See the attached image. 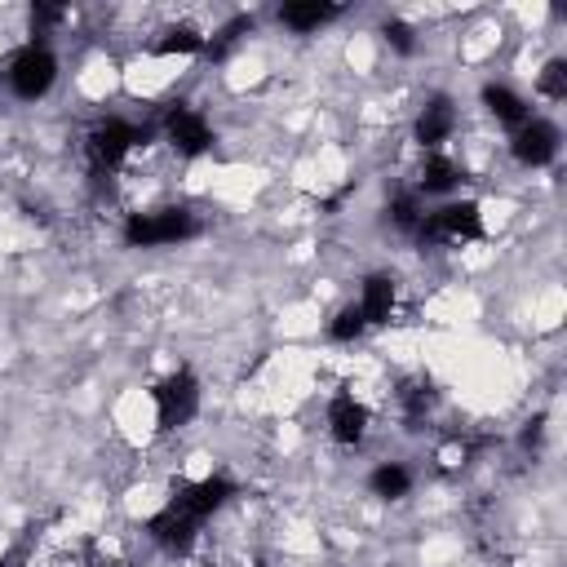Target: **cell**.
I'll return each mask as SVG.
<instances>
[{
  "instance_id": "obj_3",
  "label": "cell",
  "mask_w": 567,
  "mask_h": 567,
  "mask_svg": "<svg viewBox=\"0 0 567 567\" xmlns=\"http://www.w3.org/2000/svg\"><path fill=\"white\" fill-rule=\"evenodd\" d=\"M146 137H151V128H142V124H133V120H124V115H102V120H93L89 133H84V159H89L93 177L120 173L124 159H128L137 146H146Z\"/></svg>"
},
{
  "instance_id": "obj_17",
  "label": "cell",
  "mask_w": 567,
  "mask_h": 567,
  "mask_svg": "<svg viewBox=\"0 0 567 567\" xmlns=\"http://www.w3.org/2000/svg\"><path fill=\"white\" fill-rule=\"evenodd\" d=\"M368 492L381 496V501H403L412 492V470L403 461H381L372 474H368Z\"/></svg>"
},
{
  "instance_id": "obj_1",
  "label": "cell",
  "mask_w": 567,
  "mask_h": 567,
  "mask_svg": "<svg viewBox=\"0 0 567 567\" xmlns=\"http://www.w3.org/2000/svg\"><path fill=\"white\" fill-rule=\"evenodd\" d=\"M244 487L230 478V474H204V478H182L168 501L146 518V536L168 554V558H186L195 554L199 536H204V523L213 514H221Z\"/></svg>"
},
{
  "instance_id": "obj_9",
  "label": "cell",
  "mask_w": 567,
  "mask_h": 567,
  "mask_svg": "<svg viewBox=\"0 0 567 567\" xmlns=\"http://www.w3.org/2000/svg\"><path fill=\"white\" fill-rule=\"evenodd\" d=\"M368 425H372V412L354 390H337L328 399V434H332V443L359 447L368 439Z\"/></svg>"
},
{
  "instance_id": "obj_18",
  "label": "cell",
  "mask_w": 567,
  "mask_h": 567,
  "mask_svg": "<svg viewBox=\"0 0 567 567\" xmlns=\"http://www.w3.org/2000/svg\"><path fill=\"white\" fill-rule=\"evenodd\" d=\"M421 217H425V208H421V195H416V190H399V195L385 204V221H390L399 235H408V239H416Z\"/></svg>"
},
{
  "instance_id": "obj_11",
  "label": "cell",
  "mask_w": 567,
  "mask_h": 567,
  "mask_svg": "<svg viewBox=\"0 0 567 567\" xmlns=\"http://www.w3.org/2000/svg\"><path fill=\"white\" fill-rule=\"evenodd\" d=\"M354 306L363 310L368 328H385L394 319V310H399V279L390 270H372L363 279V288H359V301Z\"/></svg>"
},
{
  "instance_id": "obj_7",
  "label": "cell",
  "mask_w": 567,
  "mask_h": 567,
  "mask_svg": "<svg viewBox=\"0 0 567 567\" xmlns=\"http://www.w3.org/2000/svg\"><path fill=\"white\" fill-rule=\"evenodd\" d=\"M159 137L168 142V151H173L177 159H195V155H204V151L217 142L208 115H204L199 106H190V102L164 106V115H159Z\"/></svg>"
},
{
  "instance_id": "obj_4",
  "label": "cell",
  "mask_w": 567,
  "mask_h": 567,
  "mask_svg": "<svg viewBox=\"0 0 567 567\" xmlns=\"http://www.w3.org/2000/svg\"><path fill=\"white\" fill-rule=\"evenodd\" d=\"M483 235H487L483 208L474 199H452V204H443V208L421 217L416 244L421 248H465V244H478Z\"/></svg>"
},
{
  "instance_id": "obj_15",
  "label": "cell",
  "mask_w": 567,
  "mask_h": 567,
  "mask_svg": "<svg viewBox=\"0 0 567 567\" xmlns=\"http://www.w3.org/2000/svg\"><path fill=\"white\" fill-rule=\"evenodd\" d=\"M204 49H208V31L199 22H190V18L168 22L159 31V40H155V53H182V58H190V53H204Z\"/></svg>"
},
{
  "instance_id": "obj_22",
  "label": "cell",
  "mask_w": 567,
  "mask_h": 567,
  "mask_svg": "<svg viewBox=\"0 0 567 567\" xmlns=\"http://www.w3.org/2000/svg\"><path fill=\"white\" fill-rule=\"evenodd\" d=\"M381 35H385V44L394 49V53H416V31L403 22V18H390V22H381Z\"/></svg>"
},
{
  "instance_id": "obj_21",
  "label": "cell",
  "mask_w": 567,
  "mask_h": 567,
  "mask_svg": "<svg viewBox=\"0 0 567 567\" xmlns=\"http://www.w3.org/2000/svg\"><path fill=\"white\" fill-rule=\"evenodd\" d=\"M62 22H66V4H44V0L31 4V35H49Z\"/></svg>"
},
{
  "instance_id": "obj_5",
  "label": "cell",
  "mask_w": 567,
  "mask_h": 567,
  "mask_svg": "<svg viewBox=\"0 0 567 567\" xmlns=\"http://www.w3.org/2000/svg\"><path fill=\"white\" fill-rule=\"evenodd\" d=\"M151 399H155V425H159L164 434H173V430H186V425L199 416L204 385H199V377H195L190 368H173L168 377L155 381Z\"/></svg>"
},
{
  "instance_id": "obj_13",
  "label": "cell",
  "mask_w": 567,
  "mask_h": 567,
  "mask_svg": "<svg viewBox=\"0 0 567 567\" xmlns=\"http://www.w3.org/2000/svg\"><path fill=\"white\" fill-rule=\"evenodd\" d=\"M461 177H465V168L447 155V151H425L421 155V168H416V195H447V190H456L461 186Z\"/></svg>"
},
{
  "instance_id": "obj_16",
  "label": "cell",
  "mask_w": 567,
  "mask_h": 567,
  "mask_svg": "<svg viewBox=\"0 0 567 567\" xmlns=\"http://www.w3.org/2000/svg\"><path fill=\"white\" fill-rule=\"evenodd\" d=\"M434 381L430 377H408L399 385V408H403V421L408 425H425V416L434 412Z\"/></svg>"
},
{
  "instance_id": "obj_20",
  "label": "cell",
  "mask_w": 567,
  "mask_h": 567,
  "mask_svg": "<svg viewBox=\"0 0 567 567\" xmlns=\"http://www.w3.org/2000/svg\"><path fill=\"white\" fill-rule=\"evenodd\" d=\"M536 93L549 97V102H563V97H567V62H563V58H549V62L540 66Z\"/></svg>"
},
{
  "instance_id": "obj_10",
  "label": "cell",
  "mask_w": 567,
  "mask_h": 567,
  "mask_svg": "<svg viewBox=\"0 0 567 567\" xmlns=\"http://www.w3.org/2000/svg\"><path fill=\"white\" fill-rule=\"evenodd\" d=\"M509 155H514L523 168H545V164H554V155H558V124L532 115L527 124L514 128V137H509Z\"/></svg>"
},
{
  "instance_id": "obj_14",
  "label": "cell",
  "mask_w": 567,
  "mask_h": 567,
  "mask_svg": "<svg viewBox=\"0 0 567 567\" xmlns=\"http://www.w3.org/2000/svg\"><path fill=\"white\" fill-rule=\"evenodd\" d=\"M337 13H341V4H328V0H288V4H279V22H284L288 31H297V35L319 31V27L332 22Z\"/></svg>"
},
{
  "instance_id": "obj_2",
  "label": "cell",
  "mask_w": 567,
  "mask_h": 567,
  "mask_svg": "<svg viewBox=\"0 0 567 567\" xmlns=\"http://www.w3.org/2000/svg\"><path fill=\"white\" fill-rule=\"evenodd\" d=\"M124 244L128 248H173L199 235V217L182 204H159V208H133L124 217Z\"/></svg>"
},
{
  "instance_id": "obj_8",
  "label": "cell",
  "mask_w": 567,
  "mask_h": 567,
  "mask_svg": "<svg viewBox=\"0 0 567 567\" xmlns=\"http://www.w3.org/2000/svg\"><path fill=\"white\" fill-rule=\"evenodd\" d=\"M456 124H461L456 102H452L447 93H434V97L416 111V120H412V142H416L421 151H443V146L452 142Z\"/></svg>"
},
{
  "instance_id": "obj_6",
  "label": "cell",
  "mask_w": 567,
  "mask_h": 567,
  "mask_svg": "<svg viewBox=\"0 0 567 567\" xmlns=\"http://www.w3.org/2000/svg\"><path fill=\"white\" fill-rule=\"evenodd\" d=\"M4 80H9L13 97H22V102H40V97L58 84V58H53V49H49L44 40H27V44L9 58Z\"/></svg>"
},
{
  "instance_id": "obj_24",
  "label": "cell",
  "mask_w": 567,
  "mask_h": 567,
  "mask_svg": "<svg viewBox=\"0 0 567 567\" xmlns=\"http://www.w3.org/2000/svg\"><path fill=\"white\" fill-rule=\"evenodd\" d=\"M75 567H124V563H120V558H111V554H102V549H89Z\"/></svg>"
},
{
  "instance_id": "obj_23",
  "label": "cell",
  "mask_w": 567,
  "mask_h": 567,
  "mask_svg": "<svg viewBox=\"0 0 567 567\" xmlns=\"http://www.w3.org/2000/svg\"><path fill=\"white\" fill-rule=\"evenodd\" d=\"M540 439H545V416H532V421L523 425V434H518V443H523L527 452H536V447H540Z\"/></svg>"
},
{
  "instance_id": "obj_19",
  "label": "cell",
  "mask_w": 567,
  "mask_h": 567,
  "mask_svg": "<svg viewBox=\"0 0 567 567\" xmlns=\"http://www.w3.org/2000/svg\"><path fill=\"white\" fill-rule=\"evenodd\" d=\"M363 332H368V319H363V310H359L354 301H346V306L328 319V328H323V337H328L332 346H354Z\"/></svg>"
},
{
  "instance_id": "obj_12",
  "label": "cell",
  "mask_w": 567,
  "mask_h": 567,
  "mask_svg": "<svg viewBox=\"0 0 567 567\" xmlns=\"http://www.w3.org/2000/svg\"><path fill=\"white\" fill-rule=\"evenodd\" d=\"M478 97H483V111H487L496 124H505V128H518V124H527V120H532L527 97H523L518 89L501 84V80H487V84L478 89Z\"/></svg>"
}]
</instances>
